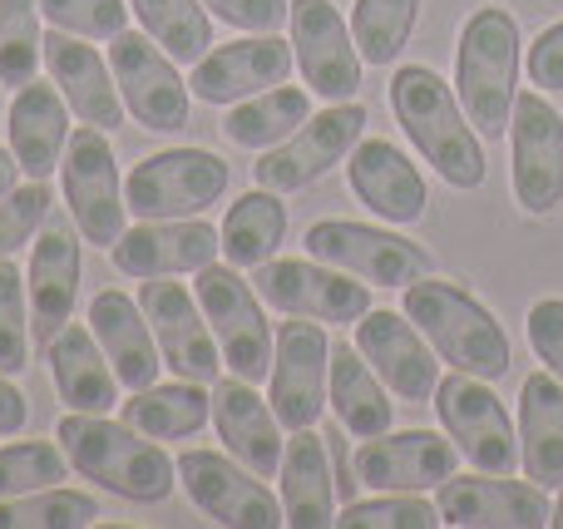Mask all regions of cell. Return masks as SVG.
Wrapping results in <instances>:
<instances>
[{"label":"cell","mask_w":563,"mask_h":529,"mask_svg":"<svg viewBox=\"0 0 563 529\" xmlns=\"http://www.w3.org/2000/svg\"><path fill=\"white\" fill-rule=\"evenodd\" d=\"M59 451L69 455V471L95 481L99 491L119 495L129 505H164L174 495L178 465L154 445V436H139L129 421L69 411L55 426Z\"/></svg>","instance_id":"1"},{"label":"cell","mask_w":563,"mask_h":529,"mask_svg":"<svg viewBox=\"0 0 563 529\" xmlns=\"http://www.w3.org/2000/svg\"><path fill=\"white\" fill-rule=\"evenodd\" d=\"M390 109H396L406 139L420 148L430 168L445 178L450 188H479L489 174L485 148H479V129L470 124L460 95L426 65H400L390 79Z\"/></svg>","instance_id":"2"},{"label":"cell","mask_w":563,"mask_h":529,"mask_svg":"<svg viewBox=\"0 0 563 529\" xmlns=\"http://www.w3.org/2000/svg\"><path fill=\"white\" fill-rule=\"evenodd\" d=\"M400 312L426 332V342L440 352V362H450V372H470L485 376V382H499L515 362L509 352L505 327L495 322L479 297H470L460 283H440V277H416L406 287V307Z\"/></svg>","instance_id":"3"},{"label":"cell","mask_w":563,"mask_h":529,"mask_svg":"<svg viewBox=\"0 0 563 529\" xmlns=\"http://www.w3.org/2000/svg\"><path fill=\"white\" fill-rule=\"evenodd\" d=\"M455 95L479 139L509 134L519 99V20L505 5H479L460 30Z\"/></svg>","instance_id":"4"},{"label":"cell","mask_w":563,"mask_h":529,"mask_svg":"<svg viewBox=\"0 0 563 529\" xmlns=\"http://www.w3.org/2000/svg\"><path fill=\"white\" fill-rule=\"evenodd\" d=\"M198 307H203L208 327L218 337V352H223V366L243 382H263L273 372V352L277 337L263 317V302H257V287L243 277V267H218L208 263L198 273Z\"/></svg>","instance_id":"5"},{"label":"cell","mask_w":563,"mask_h":529,"mask_svg":"<svg viewBox=\"0 0 563 529\" xmlns=\"http://www.w3.org/2000/svg\"><path fill=\"white\" fill-rule=\"evenodd\" d=\"M228 194V164L208 148H158L139 158L124 178V203L134 218H198Z\"/></svg>","instance_id":"6"},{"label":"cell","mask_w":563,"mask_h":529,"mask_svg":"<svg viewBox=\"0 0 563 529\" xmlns=\"http://www.w3.org/2000/svg\"><path fill=\"white\" fill-rule=\"evenodd\" d=\"M59 174H65V208L75 218L79 238L95 247H114L124 238L129 203H124V184H119V158L109 148V129L95 124L69 129Z\"/></svg>","instance_id":"7"},{"label":"cell","mask_w":563,"mask_h":529,"mask_svg":"<svg viewBox=\"0 0 563 529\" xmlns=\"http://www.w3.org/2000/svg\"><path fill=\"white\" fill-rule=\"evenodd\" d=\"M366 134V109L356 99H341L327 104L321 114H311L307 124L291 139H282L277 148H263V158L253 164L257 188H273V194H297V188L327 178L341 158H351V148Z\"/></svg>","instance_id":"8"},{"label":"cell","mask_w":563,"mask_h":529,"mask_svg":"<svg viewBox=\"0 0 563 529\" xmlns=\"http://www.w3.org/2000/svg\"><path fill=\"white\" fill-rule=\"evenodd\" d=\"M435 411L445 436L460 445L475 471L489 475H515L519 471V436L509 426V411L499 406V396L489 392L485 376L450 372L435 386Z\"/></svg>","instance_id":"9"},{"label":"cell","mask_w":563,"mask_h":529,"mask_svg":"<svg viewBox=\"0 0 563 529\" xmlns=\"http://www.w3.org/2000/svg\"><path fill=\"white\" fill-rule=\"evenodd\" d=\"M307 253L376 287H410L430 273V253L420 243L386 233V228L351 223V218H317L307 228Z\"/></svg>","instance_id":"10"},{"label":"cell","mask_w":563,"mask_h":529,"mask_svg":"<svg viewBox=\"0 0 563 529\" xmlns=\"http://www.w3.org/2000/svg\"><path fill=\"white\" fill-rule=\"evenodd\" d=\"M109 69H114V85L124 95V109L154 134H178L188 129L194 114V89L178 75V59L164 55L154 40L139 30V35H114L109 45Z\"/></svg>","instance_id":"11"},{"label":"cell","mask_w":563,"mask_h":529,"mask_svg":"<svg viewBox=\"0 0 563 529\" xmlns=\"http://www.w3.org/2000/svg\"><path fill=\"white\" fill-rule=\"evenodd\" d=\"M327 376H331V342L317 317H291L277 327V352L267 372V401L287 431H307L327 411Z\"/></svg>","instance_id":"12"},{"label":"cell","mask_w":563,"mask_h":529,"mask_svg":"<svg viewBox=\"0 0 563 529\" xmlns=\"http://www.w3.org/2000/svg\"><path fill=\"white\" fill-rule=\"evenodd\" d=\"M515 144V198L529 218H549L563 203V114L544 89H525L509 119Z\"/></svg>","instance_id":"13"},{"label":"cell","mask_w":563,"mask_h":529,"mask_svg":"<svg viewBox=\"0 0 563 529\" xmlns=\"http://www.w3.org/2000/svg\"><path fill=\"white\" fill-rule=\"evenodd\" d=\"M257 297L287 317H317V322H361L371 312V287L351 283V273L331 263H301V257H267L253 277Z\"/></svg>","instance_id":"14"},{"label":"cell","mask_w":563,"mask_h":529,"mask_svg":"<svg viewBox=\"0 0 563 529\" xmlns=\"http://www.w3.org/2000/svg\"><path fill=\"white\" fill-rule=\"evenodd\" d=\"M148 327H154V342L164 352V366L184 382H203L213 386L223 376V352H218V337L208 327L198 297L184 283H168V277H144V293H139Z\"/></svg>","instance_id":"15"},{"label":"cell","mask_w":563,"mask_h":529,"mask_svg":"<svg viewBox=\"0 0 563 529\" xmlns=\"http://www.w3.org/2000/svg\"><path fill=\"white\" fill-rule=\"evenodd\" d=\"M287 25H291V55H297L301 79L311 85V95H321L327 104L356 99L361 65L366 59H361L341 10L331 0H291Z\"/></svg>","instance_id":"16"},{"label":"cell","mask_w":563,"mask_h":529,"mask_svg":"<svg viewBox=\"0 0 563 529\" xmlns=\"http://www.w3.org/2000/svg\"><path fill=\"white\" fill-rule=\"evenodd\" d=\"M178 481H184L188 500L218 525H233V529L287 525L282 520V500L247 465H238V455L228 461L223 451H184L178 455Z\"/></svg>","instance_id":"17"},{"label":"cell","mask_w":563,"mask_h":529,"mask_svg":"<svg viewBox=\"0 0 563 529\" xmlns=\"http://www.w3.org/2000/svg\"><path fill=\"white\" fill-rule=\"evenodd\" d=\"M356 465V481L371 485V491H440V485L455 475L460 465V445L440 431H380L366 436L351 455Z\"/></svg>","instance_id":"18"},{"label":"cell","mask_w":563,"mask_h":529,"mask_svg":"<svg viewBox=\"0 0 563 529\" xmlns=\"http://www.w3.org/2000/svg\"><path fill=\"white\" fill-rule=\"evenodd\" d=\"M25 297H30V332L35 342H49L59 327L75 317L79 302V228L59 208H49L45 228L30 243V273H25Z\"/></svg>","instance_id":"19"},{"label":"cell","mask_w":563,"mask_h":529,"mask_svg":"<svg viewBox=\"0 0 563 529\" xmlns=\"http://www.w3.org/2000/svg\"><path fill=\"white\" fill-rule=\"evenodd\" d=\"M440 520L455 529H539L549 525L554 505H549L544 485L534 481H509V475H450L440 485Z\"/></svg>","instance_id":"20"},{"label":"cell","mask_w":563,"mask_h":529,"mask_svg":"<svg viewBox=\"0 0 563 529\" xmlns=\"http://www.w3.org/2000/svg\"><path fill=\"white\" fill-rule=\"evenodd\" d=\"M356 346L376 376L386 382V392H396L400 401H430L440 386V352L426 342L416 322L406 312H376L371 307L356 322Z\"/></svg>","instance_id":"21"},{"label":"cell","mask_w":563,"mask_h":529,"mask_svg":"<svg viewBox=\"0 0 563 529\" xmlns=\"http://www.w3.org/2000/svg\"><path fill=\"white\" fill-rule=\"evenodd\" d=\"M291 65H297L291 40L247 35V40H233V45L208 49L194 65V75H188V89L203 104H238V99H253L263 89L287 85Z\"/></svg>","instance_id":"22"},{"label":"cell","mask_w":563,"mask_h":529,"mask_svg":"<svg viewBox=\"0 0 563 529\" xmlns=\"http://www.w3.org/2000/svg\"><path fill=\"white\" fill-rule=\"evenodd\" d=\"M223 253V233L203 218H158V223L124 228L114 243V267L129 277H178V273H203Z\"/></svg>","instance_id":"23"},{"label":"cell","mask_w":563,"mask_h":529,"mask_svg":"<svg viewBox=\"0 0 563 529\" xmlns=\"http://www.w3.org/2000/svg\"><path fill=\"white\" fill-rule=\"evenodd\" d=\"M346 178H351V194L376 218H386V223H400V228L420 223L430 208L420 168L410 164L406 148H396L390 139H361L346 158Z\"/></svg>","instance_id":"24"},{"label":"cell","mask_w":563,"mask_h":529,"mask_svg":"<svg viewBox=\"0 0 563 529\" xmlns=\"http://www.w3.org/2000/svg\"><path fill=\"white\" fill-rule=\"evenodd\" d=\"M45 69L59 85L65 104L75 109L85 124L95 129H119L124 124V95L114 85V69L104 65L95 45H85L79 35H65V30H49L45 35Z\"/></svg>","instance_id":"25"},{"label":"cell","mask_w":563,"mask_h":529,"mask_svg":"<svg viewBox=\"0 0 563 529\" xmlns=\"http://www.w3.org/2000/svg\"><path fill=\"white\" fill-rule=\"evenodd\" d=\"M69 114H75V109L65 104L55 79H49V85L30 79V85L15 89V99H10V109H5V139H10V154L20 158V174L25 178H49L59 168L65 144H69Z\"/></svg>","instance_id":"26"},{"label":"cell","mask_w":563,"mask_h":529,"mask_svg":"<svg viewBox=\"0 0 563 529\" xmlns=\"http://www.w3.org/2000/svg\"><path fill=\"white\" fill-rule=\"evenodd\" d=\"M213 426H218V441L228 445V455L247 465L253 475H277L282 471V421L273 411V401L253 392V382L233 376V382H213Z\"/></svg>","instance_id":"27"},{"label":"cell","mask_w":563,"mask_h":529,"mask_svg":"<svg viewBox=\"0 0 563 529\" xmlns=\"http://www.w3.org/2000/svg\"><path fill=\"white\" fill-rule=\"evenodd\" d=\"M45 362H49V382H55L59 401H65L69 411L109 416L119 406V376H114V366H109L104 346H99L95 327L65 322L45 342Z\"/></svg>","instance_id":"28"},{"label":"cell","mask_w":563,"mask_h":529,"mask_svg":"<svg viewBox=\"0 0 563 529\" xmlns=\"http://www.w3.org/2000/svg\"><path fill=\"white\" fill-rule=\"evenodd\" d=\"M89 327H95L99 346H104L109 366H114L119 386L129 392H144V386L158 382V366H164V352L154 342V327H148L144 307L129 293H99L89 297Z\"/></svg>","instance_id":"29"},{"label":"cell","mask_w":563,"mask_h":529,"mask_svg":"<svg viewBox=\"0 0 563 529\" xmlns=\"http://www.w3.org/2000/svg\"><path fill=\"white\" fill-rule=\"evenodd\" d=\"M277 481H282V520L291 529L336 525V471H331V445L327 436H317V426L291 431Z\"/></svg>","instance_id":"30"},{"label":"cell","mask_w":563,"mask_h":529,"mask_svg":"<svg viewBox=\"0 0 563 529\" xmlns=\"http://www.w3.org/2000/svg\"><path fill=\"white\" fill-rule=\"evenodd\" d=\"M519 471L544 491H563V382L554 372L525 376L519 392Z\"/></svg>","instance_id":"31"},{"label":"cell","mask_w":563,"mask_h":529,"mask_svg":"<svg viewBox=\"0 0 563 529\" xmlns=\"http://www.w3.org/2000/svg\"><path fill=\"white\" fill-rule=\"evenodd\" d=\"M327 406L336 411V421L351 436H380L390 431L396 406L386 401V382L376 376V366L361 356V346L331 342V376H327Z\"/></svg>","instance_id":"32"},{"label":"cell","mask_w":563,"mask_h":529,"mask_svg":"<svg viewBox=\"0 0 563 529\" xmlns=\"http://www.w3.org/2000/svg\"><path fill=\"white\" fill-rule=\"evenodd\" d=\"M124 421L154 441H184L213 421V396L203 392V382H184V376L168 386L154 382L134 392V401H124Z\"/></svg>","instance_id":"33"},{"label":"cell","mask_w":563,"mask_h":529,"mask_svg":"<svg viewBox=\"0 0 563 529\" xmlns=\"http://www.w3.org/2000/svg\"><path fill=\"white\" fill-rule=\"evenodd\" d=\"M311 119V99L297 85H277L263 89L253 99H238L223 119V134L238 148H277L282 139H291L301 124Z\"/></svg>","instance_id":"34"},{"label":"cell","mask_w":563,"mask_h":529,"mask_svg":"<svg viewBox=\"0 0 563 529\" xmlns=\"http://www.w3.org/2000/svg\"><path fill=\"white\" fill-rule=\"evenodd\" d=\"M287 238V208L273 188H253L243 194L223 218V257L233 267H263L267 257L282 247Z\"/></svg>","instance_id":"35"},{"label":"cell","mask_w":563,"mask_h":529,"mask_svg":"<svg viewBox=\"0 0 563 529\" xmlns=\"http://www.w3.org/2000/svg\"><path fill=\"white\" fill-rule=\"evenodd\" d=\"M129 10L139 15L144 35L178 65H198L213 45V20L203 0H129Z\"/></svg>","instance_id":"36"},{"label":"cell","mask_w":563,"mask_h":529,"mask_svg":"<svg viewBox=\"0 0 563 529\" xmlns=\"http://www.w3.org/2000/svg\"><path fill=\"white\" fill-rule=\"evenodd\" d=\"M420 20V0H356L351 10V40L366 65H396L410 45V30Z\"/></svg>","instance_id":"37"},{"label":"cell","mask_w":563,"mask_h":529,"mask_svg":"<svg viewBox=\"0 0 563 529\" xmlns=\"http://www.w3.org/2000/svg\"><path fill=\"white\" fill-rule=\"evenodd\" d=\"M99 520V500L85 491H30V495H10L0 500V529H85Z\"/></svg>","instance_id":"38"},{"label":"cell","mask_w":563,"mask_h":529,"mask_svg":"<svg viewBox=\"0 0 563 529\" xmlns=\"http://www.w3.org/2000/svg\"><path fill=\"white\" fill-rule=\"evenodd\" d=\"M40 0H0V85L20 89L45 65V35H40Z\"/></svg>","instance_id":"39"},{"label":"cell","mask_w":563,"mask_h":529,"mask_svg":"<svg viewBox=\"0 0 563 529\" xmlns=\"http://www.w3.org/2000/svg\"><path fill=\"white\" fill-rule=\"evenodd\" d=\"M69 475V455L49 441H15L0 445V500L30 491H49Z\"/></svg>","instance_id":"40"},{"label":"cell","mask_w":563,"mask_h":529,"mask_svg":"<svg viewBox=\"0 0 563 529\" xmlns=\"http://www.w3.org/2000/svg\"><path fill=\"white\" fill-rule=\"evenodd\" d=\"M341 529H435L440 505H430L416 491H380L376 500H351L341 505Z\"/></svg>","instance_id":"41"},{"label":"cell","mask_w":563,"mask_h":529,"mask_svg":"<svg viewBox=\"0 0 563 529\" xmlns=\"http://www.w3.org/2000/svg\"><path fill=\"white\" fill-rule=\"evenodd\" d=\"M35 352V332H30V297L25 277L10 257H0V372L20 376Z\"/></svg>","instance_id":"42"},{"label":"cell","mask_w":563,"mask_h":529,"mask_svg":"<svg viewBox=\"0 0 563 529\" xmlns=\"http://www.w3.org/2000/svg\"><path fill=\"white\" fill-rule=\"evenodd\" d=\"M49 208H55V194H49L45 178H30V184L10 188L0 198V257H15L25 243H35Z\"/></svg>","instance_id":"43"},{"label":"cell","mask_w":563,"mask_h":529,"mask_svg":"<svg viewBox=\"0 0 563 529\" xmlns=\"http://www.w3.org/2000/svg\"><path fill=\"white\" fill-rule=\"evenodd\" d=\"M40 15L79 40H114L129 25V0H40Z\"/></svg>","instance_id":"44"},{"label":"cell","mask_w":563,"mask_h":529,"mask_svg":"<svg viewBox=\"0 0 563 529\" xmlns=\"http://www.w3.org/2000/svg\"><path fill=\"white\" fill-rule=\"evenodd\" d=\"M525 327H529V346H534V356L544 362V372H554L563 382V297L534 302Z\"/></svg>","instance_id":"45"},{"label":"cell","mask_w":563,"mask_h":529,"mask_svg":"<svg viewBox=\"0 0 563 529\" xmlns=\"http://www.w3.org/2000/svg\"><path fill=\"white\" fill-rule=\"evenodd\" d=\"M208 15H218L223 25L247 30V35H273L277 25H287L291 0H203Z\"/></svg>","instance_id":"46"},{"label":"cell","mask_w":563,"mask_h":529,"mask_svg":"<svg viewBox=\"0 0 563 529\" xmlns=\"http://www.w3.org/2000/svg\"><path fill=\"white\" fill-rule=\"evenodd\" d=\"M525 69L544 95H559L563 89V20H554L549 30H539V40L525 55Z\"/></svg>","instance_id":"47"},{"label":"cell","mask_w":563,"mask_h":529,"mask_svg":"<svg viewBox=\"0 0 563 529\" xmlns=\"http://www.w3.org/2000/svg\"><path fill=\"white\" fill-rule=\"evenodd\" d=\"M25 421H30L25 396L15 392V382H10L5 372H0V436H20L25 431Z\"/></svg>","instance_id":"48"},{"label":"cell","mask_w":563,"mask_h":529,"mask_svg":"<svg viewBox=\"0 0 563 529\" xmlns=\"http://www.w3.org/2000/svg\"><path fill=\"white\" fill-rule=\"evenodd\" d=\"M15 178H20V158L10 154V144H5V148H0V198L15 188Z\"/></svg>","instance_id":"49"},{"label":"cell","mask_w":563,"mask_h":529,"mask_svg":"<svg viewBox=\"0 0 563 529\" xmlns=\"http://www.w3.org/2000/svg\"><path fill=\"white\" fill-rule=\"evenodd\" d=\"M549 525H559V529H563V495H559V505H554V515H549Z\"/></svg>","instance_id":"50"}]
</instances>
